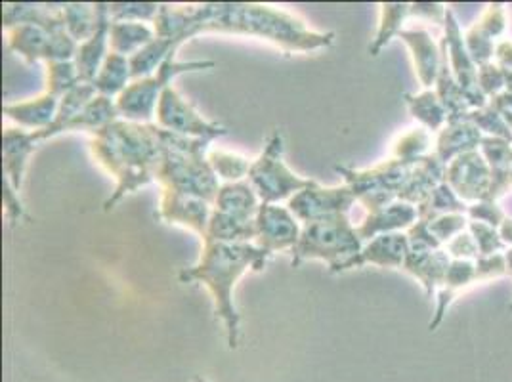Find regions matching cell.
<instances>
[{
  "label": "cell",
  "instance_id": "cell-41",
  "mask_svg": "<svg viewBox=\"0 0 512 382\" xmlns=\"http://www.w3.org/2000/svg\"><path fill=\"white\" fill-rule=\"evenodd\" d=\"M469 232L478 245L480 256L503 255L509 249L499 234V230L493 226L469 220Z\"/></svg>",
  "mask_w": 512,
  "mask_h": 382
},
{
  "label": "cell",
  "instance_id": "cell-54",
  "mask_svg": "<svg viewBox=\"0 0 512 382\" xmlns=\"http://www.w3.org/2000/svg\"><path fill=\"white\" fill-rule=\"evenodd\" d=\"M503 119L507 121V125H509L512 130V111H503Z\"/></svg>",
  "mask_w": 512,
  "mask_h": 382
},
{
  "label": "cell",
  "instance_id": "cell-34",
  "mask_svg": "<svg viewBox=\"0 0 512 382\" xmlns=\"http://www.w3.org/2000/svg\"><path fill=\"white\" fill-rule=\"evenodd\" d=\"M64 18L67 33L77 43H86L88 39H92L100 23L98 4H85V2L64 4Z\"/></svg>",
  "mask_w": 512,
  "mask_h": 382
},
{
  "label": "cell",
  "instance_id": "cell-56",
  "mask_svg": "<svg viewBox=\"0 0 512 382\" xmlns=\"http://www.w3.org/2000/svg\"><path fill=\"white\" fill-rule=\"evenodd\" d=\"M509 310H511V312H512V304H511V306H509Z\"/></svg>",
  "mask_w": 512,
  "mask_h": 382
},
{
  "label": "cell",
  "instance_id": "cell-6",
  "mask_svg": "<svg viewBox=\"0 0 512 382\" xmlns=\"http://www.w3.org/2000/svg\"><path fill=\"white\" fill-rule=\"evenodd\" d=\"M285 153V142L283 134L274 130L266 138V146L258 159L253 161L247 180L253 184L258 197L262 203L279 205L281 201H289L299 191L310 188L316 180L302 178L289 169L283 161Z\"/></svg>",
  "mask_w": 512,
  "mask_h": 382
},
{
  "label": "cell",
  "instance_id": "cell-11",
  "mask_svg": "<svg viewBox=\"0 0 512 382\" xmlns=\"http://www.w3.org/2000/svg\"><path fill=\"white\" fill-rule=\"evenodd\" d=\"M467 205L486 201L491 188V170L480 149L455 157L446 167V180Z\"/></svg>",
  "mask_w": 512,
  "mask_h": 382
},
{
  "label": "cell",
  "instance_id": "cell-19",
  "mask_svg": "<svg viewBox=\"0 0 512 382\" xmlns=\"http://www.w3.org/2000/svg\"><path fill=\"white\" fill-rule=\"evenodd\" d=\"M449 264H451V256L446 249L427 251V249L409 247L402 270H406L407 274L415 277L423 285L427 297L432 298V295L444 285Z\"/></svg>",
  "mask_w": 512,
  "mask_h": 382
},
{
  "label": "cell",
  "instance_id": "cell-13",
  "mask_svg": "<svg viewBox=\"0 0 512 382\" xmlns=\"http://www.w3.org/2000/svg\"><path fill=\"white\" fill-rule=\"evenodd\" d=\"M213 209V203H209L201 197H193L188 193L161 188L157 218L165 224L188 228L203 239L207 234Z\"/></svg>",
  "mask_w": 512,
  "mask_h": 382
},
{
  "label": "cell",
  "instance_id": "cell-27",
  "mask_svg": "<svg viewBox=\"0 0 512 382\" xmlns=\"http://www.w3.org/2000/svg\"><path fill=\"white\" fill-rule=\"evenodd\" d=\"M205 241H216V243H255L256 241V218L255 220H243L234 214L222 213L213 209L207 234L203 237Z\"/></svg>",
  "mask_w": 512,
  "mask_h": 382
},
{
  "label": "cell",
  "instance_id": "cell-18",
  "mask_svg": "<svg viewBox=\"0 0 512 382\" xmlns=\"http://www.w3.org/2000/svg\"><path fill=\"white\" fill-rule=\"evenodd\" d=\"M98 4V12H100V23L96 33L92 35V39H88L86 43L79 44L77 56H75V65L81 77V83H94L96 75L100 73L102 65L106 62L107 54L111 52L109 48V6L107 2H96Z\"/></svg>",
  "mask_w": 512,
  "mask_h": 382
},
{
  "label": "cell",
  "instance_id": "cell-48",
  "mask_svg": "<svg viewBox=\"0 0 512 382\" xmlns=\"http://www.w3.org/2000/svg\"><path fill=\"white\" fill-rule=\"evenodd\" d=\"M444 249L448 251V255L453 260H478L480 258L478 245H476L474 237L470 234L469 228L465 232L455 235Z\"/></svg>",
  "mask_w": 512,
  "mask_h": 382
},
{
  "label": "cell",
  "instance_id": "cell-28",
  "mask_svg": "<svg viewBox=\"0 0 512 382\" xmlns=\"http://www.w3.org/2000/svg\"><path fill=\"white\" fill-rule=\"evenodd\" d=\"M117 119H121L119 109H117V100L98 94L77 117H73L69 123H65L62 130H60V134H65V132H90V134H94V132L102 130L107 125H111Z\"/></svg>",
  "mask_w": 512,
  "mask_h": 382
},
{
  "label": "cell",
  "instance_id": "cell-40",
  "mask_svg": "<svg viewBox=\"0 0 512 382\" xmlns=\"http://www.w3.org/2000/svg\"><path fill=\"white\" fill-rule=\"evenodd\" d=\"M470 123H474L476 127L482 130L484 136H491V138H501L507 140L512 144V130L507 121L503 119V113L497 111L495 107L490 104L484 109H472L467 115Z\"/></svg>",
  "mask_w": 512,
  "mask_h": 382
},
{
  "label": "cell",
  "instance_id": "cell-14",
  "mask_svg": "<svg viewBox=\"0 0 512 382\" xmlns=\"http://www.w3.org/2000/svg\"><path fill=\"white\" fill-rule=\"evenodd\" d=\"M407 253H409V239L404 232L377 235L371 241L363 243V249L358 255L346 260L331 274H344V272L362 268L367 264H373L379 268H392V270L400 268L402 270Z\"/></svg>",
  "mask_w": 512,
  "mask_h": 382
},
{
  "label": "cell",
  "instance_id": "cell-15",
  "mask_svg": "<svg viewBox=\"0 0 512 382\" xmlns=\"http://www.w3.org/2000/svg\"><path fill=\"white\" fill-rule=\"evenodd\" d=\"M43 144L39 132H31L20 127H10L2 134V169L4 178L12 184L16 191L22 190L25 169L35 153V149Z\"/></svg>",
  "mask_w": 512,
  "mask_h": 382
},
{
  "label": "cell",
  "instance_id": "cell-50",
  "mask_svg": "<svg viewBox=\"0 0 512 382\" xmlns=\"http://www.w3.org/2000/svg\"><path fill=\"white\" fill-rule=\"evenodd\" d=\"M411 16L421 18L428 22L446 23L448 8L444 4H432V2H415L411 4Z\"/></svg>",
  "mask_w": 512,
  "mask_h": 382
},
{
  "label": "cell",
  "instance_id": "cell-24",
  "mask_svg": "<svg viewBox=\"0 0 512 382\" xmlns=\"http://www.w3.org/2000/svg\"><path fill=\"white\" fill-rule=\"evenodd\" d=\"M60 107V98L50 96L44 92L43 96L27 102H18V104H8L2 107V113L14 121L20 128L39 132L46 130L54 123Z\"/></svg>",
  "mask_w": 512,
  "mask_h": 382
},
{
  "label": "cell",
  "instance_id": "cell-21",
  "mask_svg": "<svg viewBox=\"0 0 512 382\" xmlns=\"http://www.w3.org/2000/svg\"><path fill=\"white\" fill-rule=\"evenodd\" d=\"M482 138V130L470 123L469 119L448 121V125L438 132L434 153L448 167L455 157L480 149Z\"/></svg>",
  "mask_w": 512,
  "mask_h": 382
},
{
  "label": "cell",
  "instance_id": "cell-53",
  "mask_svg": "<svg viewBox=\"0 0 512 382\" xmlns=\"http://www.w3.org/2000/svg\"><path fill=\"white\" fill-rule=\"evenodd\" d=\"M505 258H507V268H509V274L512 276V247L507 249V253H505Z\"/></svg>",
  "mask_w": 512,
  "mask_h": 382
},
{
  "label": "cell",
  "instance_id": "cell-51",
  "mask_svg": "<svg viewBox=\"0 0 512 382\" xmlns=\"http://www.w3.org/2000/svg\"><path fill=\"white\" fill-rule=\"evenodd\" d=\"M495 62L503 75H511L512 73V41L511 39H503L499 43L495 44V54H493Z\"/></svg>",
  "mask_w": 512,
  "mask_h": 382
},
{
  "label": "cell",
  "instance_id": "cell-32",
  "mask_svg": "<svg viewBox=\"0 0 512 382\" xmlns=\"http://www.w3.org/2000/svg\"><path fill=\"white\" fill-rule=\"evenodd\" d=\"M130 83H132L130 60L121 54L109 52L106 62L92 85L98 90V94L117 100Z\"/></svg>",
  "mask_w": 512,
  "mask_h": 382
},
{
  "label": "cell",
  "instance_id": "cell-37",
  "mask_svg": "<svg viewBox=\"0 0 512 382\" xmlns=\"http://www.w3.org/2000/svg\"><path fill=\"white\" fill-rule=\"evenodd\" d=\"M81 85L75 62H50L46 64V94L64 98L69 90Z\"/></svg>",
  "mask_w": 512,
  "mask_h": 382
},
{
  "label": "cell",
  "instance_id": "cell-22",
  "mask_svg": "<svg viewBox=\"0 0 512 382\" xmlns=\"http://www.w3.org/2000/svg\"><path fill=\"white\" fill-rule=\"evenodd\" d=\"M444 180H446V165L432 151L423 159H419V163L413 167V172L406 186L400 191L398 199L419 207Z\"/></svg>",
  "mask_w": 512,
  "mask_h": 382
},
{
  "label": "cell",
  "instance_id": "cell-43",
  "mask_svg": "<svg viewBox=\"0 0 512 382\" xmlns=\"http://www.w3.org/2000/svg\"><path fill=\"white\" fill-rule=\"evenodd\" d=\"M465 46H467L470 58H472L476 67L491 64L493 54H495V44L476 25H472L469 31L465 33Z\"/></svg>",
  "mask_w": 512,
  "mask_h": 382
},
{
  "label": "cell",
  "instance_id": "cell-44",
  "mask_svg": "<svg viewBox=\"0 0 512 382\" xmlns=\"http://www.w3.org/2000/svg\"><path fill=\"white\" fill-rule=\"evenodd\" d=\"M486 37H490L491 41L499 39L505 29H507V14L505 8L501 4H490L486 8V12L482 14V18L474 23Z\"/></svg>",
  "mask_w": 512,
  "mask_h": 382
},
{
  "label": "cell",
  "instance_id": "cell-25",
  "mask_svg": "<svg viewBox=\"0 0 512 382\" xmlns=\"http://www.w3.org/2000/svg\"><path fill=\"white\" fill-rule=\"evenodd\" d=\"M262 201L249 180L224 182L218 190L214 209L222 213L234 214L243 220H255Z\"/></svg>",
  "mask_w": 512,
  "mask_h": 382
},
{
  "label": "cell",
  "instance_id": "cell-45",
  "mask_svg": "<svg viewBox=\"0 0 512 382\" xmlns=\"http://www.w3.org/2000/svg\"><path fill=\"white\" fill-rule=\"evenodd\" d=\"M467 216L472 222H482L493 228H501V224L507 220V214L501 209L497 201H478L469 205Z\"/></svg>",
  "mask_w": 512,
  "mask_h": 382
},
{
  "label": "cell",
  "instance_id": "cell-29",
  "mask_svg": "<svg viewBox=\"0 0 512 382\" xmlns=\"http://www.w3.org/2000/svg\"><path fill=\"white\" fill-rule=\"evenodd\" d=\"M50 46V33L37 25H18L8 29V48L27 64L44 60Z\"/></svg>",
  "mask_w": 512,
  "mask_h": 382
},
{
  "label": "cell",
  "instance_id": "cell-7",
  "mask_svg": "<svg viewBox=\"0 0 512 382\" xmlns=\"http://www.w3.org/2000/svg\"><path fill=\"white\" fill-rule=\"evenodd\" d=\"M213 67L214 62L211 60L178 62L176 56H171L165 64L157 69V73H153L146 79L132 81L123 90V94L117 98V109H119L121 119L130 121V123L148 125L155 117L161 94L165 92L167 86H171L172 81L178 75L190 73V71H205V69H213Z\"/></svg>",
  "mask_w": 512,
  "mask_h": 382
},
{
  "label": "cell",
  "instance_id": "cell-23",
  "mask_svg": "<svg viewBox=\"0 0 512 382\" xmlns=\"http://www.w3.org/2000/svg\"><path fill=\"white\" fill-rule=\"evenodd\" d=\"M478 274H476V260H453L448 268V276L444 285L438 291V306H436V314L430 321L428 329L436 331L440 327V323L446 318L449 306L453 304V300L459 297L465 289H469L470 285H476Z\"/></svg>",
  "mask_w": 512,
  "mask_h": 382
},
{
  "label": "cell",
  "instance_id": "cell-20",
  "mask_svg": "<svg viewBox=\"0 0 512 382\" xmlns=\"http://www.w3.org/2000/svg\"><path fill=\"white\" fill-rule=\"evenodd\" d=\"M419 220V211L415 205L406 201H396L377 213H367L362 224L356 226L363 243L383 234L407 232Z\"/></svg>",
  "mask_w": 512,
  "mask_h": 382
},
{
  "label": "cell",
  "instance_id": "cell-26",
  "mask_svg": "<svg viewBox=\"0 0 512 382\" xmlns=\"http://www.w3.org/2000/svg\"><path fill=\"white\" fill-rule=\"evenodd\" d=\"M157 39L155 27L142 22H111L109 25V48L115 54L132 58L142 48Z\"/></svg>",
  "mask_w": 512,
  "mask_h": 382
},
{
  "label": "cell",
  "instance_id": "cell-5",
  "mask_svg": "<svg viewBox=\"0 0 512 382\" xmlns=\"http://www.w3.org/2000/svg\"><path fill=\"white\" fill-rule=\"evenodd\" d=\"M363 249L358 228L348 220V214H337L318 222L302 224L299 243L291 251L293 268L306 260H323L329 274Z\"/></svg>",
  "mask_w": 512,
  "mask_h": 382
},
{
  "label": "cell",
  "instance_id": "cell-17",
  "mask_svg": "<svg viewBox=\"0 0 512 382\" xmlns=\"http://www.w3.org/2000/svg\"><path fill=\"white\" fill-rule=\"evenodd\" d=\"M2 25L6 29L18 25H37L44 31H64V4H33V2H6L2 4Z\"/></svg>",
  "mask_w": 512,
  "mask_h": 382
},
{
  "label": "cell",
  "instance_id": "cell-33",
  "mask_svg": "<svg viewBox=\"0 0 512 382\" xmlns=\"http://www.w3.org/2000/svg\"><path fill=\"white\" fill-rule=\"evenodd\" d=\"M411 18V4L406 2H383L381 4V22L375 39L369 44V54L379 56L384 46L402 33V25Z\"/></svg>",
  "mask_w": 512,
  "mask_h": 382
},
{
  "label": "cell",
  "instance_id": "cell-42",
  "mask_svg": "<svg viewBox=\"0 0 512 382\" xmlns=\"http://www.w3.org/2000/svg\"><path fill=\"white\" fill-rule=\"evenodd\" d=\"M427 222L428 230L442 243V247H446L455 235H459L469 228V216L467 214H444V216L430 218Z\"/></svg>",
  "mask_w": 512,
  "mask_h": 382
},
{
  "label": "cell",
  "instance_id": "cell-3",
  "mask_svg": "<svg viewBox=\"0 0 512 382\" xmlns=\"http://www.w3.org/2000/svg\"><path fill=\"white\" fill-rule=\"evenodd\" d=\"M272 253L256 243H216L205 241L197 264L184 268L178 279L182 283L205 285L214 300V314L222 319L230 348L237 346L241 316L234 304L235 283L245 272L264 270Z\"/></svg>",
  "mask_w": 512,
  "mask_h": 382
},
{
  "label": "cell",
  "instance_id": "cell-2",
  "mask_svg": "<svg viewBox=\"0 0 512 382\" xmlns=\"http://www.w3.org/2000/svg\"><path fill=\"white\" fill-rule=\"evenodd\" d=\"M167 130L153 123H130L117 119L92 134L96 161L117 180L115 191L104 203V211L115 209L127 195L157 182L163 161Z\"/></svg>",
  "mask_w": 512,
  "mask_h": 382
},
{
  "label": "cell",
  "instance_id": "cell-49",
  "mask_svg": "<svg viewBox=\"0 0 512 382\" xmlns=\"http://www.w3.org/2000/svg\"><path fill=\"white\" fill-rule=\"evenodd\" d=\"M476 274H478L480 283L509 274L505 253L503 255L480 256L476 260Z\"/></svg>",
  "mask_w": 512,
  "mask_h": 382
},
{
  "label": "cell",
  "instance_id": "cell-30",
  "mask_svg": "<svg viewBox=\"0 0 512 382\" xmlns=\"http://www.w3.org/2000/svg\"><path fill=\"white\" fill-rule=\"evenodd\" d=\"M96 96H98V90L92 83H81L73 90H69L64 98H60V107H58V115H56L54 123L46 130H39V138L43 142L50 138H56L65 123H69L73 117H77Z\"/></svg>",
  "mask_w": 512,
  "mask_h": 382
},
{
  "label": "cell",
  "instance_id": "cell-39",
  "mask_svg": "<svg viewBox=\"0 0 512 382\" xmlns=\"http://www.w3.org/2000/svg\"><path fill=\"white\" fill-rule=\"evenodd\" d=\"M428 148H430V132L427 128H411L394 144V159H400L406 163H419V159L428 155Z\"/></svg>",
  "mask_w": 512,
  "mask_h": 382
},
{
  "label": "cell",
  "instance_id": "cell-38",
  "mask_svg": "<svg viewBox=\"0 0 512 382\" xmlns=\"http://www.w3.org/2000/svg\"><path fill=\"white\" fill-rule=\"evenodd\" d=\"M111 22H155L161 10L157 2H107Z\"/></svg>",
  "mask_w": 512,
  "mask_h": 382
},
{
  "label": "cell",
  "instance_id": "cell-47",
  "mask_svg": "<svg viewBox=\"0 0 512 382\" xmlns=\"http://www.w3.org/2000/svg\"><path fill=\"white\" fill-rule=\"evenodd\" d=\"M2 205H4L6 218L12 226H16L18 222H23V220L29 218L25 213L22 199H20V191L14 190L12 184L6 178H2Z\"/></svg>",
  "mask_w": 512,
  "mask_h": 382
},
{
  "label": "cell",
  "instance_id": "cell-46",
  "mask_svg": "<svg viewBox=\"0 0 512 382\" xmlns=\"http://www.w3.org/2000/svg\"><path fill=\"white\" fill-rule=\"evenodd\" d=\"M478 86L486 94V98L491 100L505 92V75L497 65L486 64L478 67Z\"/></svg>",
  "mask_w": 512,
  "mask_h": 382
},
{
  "label": "cell",
  "instance_id": "cell-55",
  "mask_svg": "<svg viewBox=\"0 0 512 382\" xmlns=\"http://www.w3.org/2000/svg\"><path fill=\"white\" fill-rule=\"evenodd\" d=\"M509 182H511V191H512V159H511V174H509Z\"/></svg>",
  "mask_w": 512,
  "mask_h": 382
},
{
  "label": "cell",
  "instance_id": "cell-52",
  "mask_svg": "<svg viewBox=\"0 0 512 382\" xmlns=\"http://www.w3.org/2000/svg\"><path fill=\"white\" fill-rule=\"evenodd\" d=\"M497 203L501 205V209L505 211L507 218H511L512 220V191H509L507 195H503V197H501Z\"/></svg>",
  "mask_w": 512,
  "mask_h": 382
},
{
  "label": "cell",
  "instance_id": "cell-4",
  "mask_svg": "<svg viewBox=\"0 0 512 382\" xmlns=\"http://www.w3.org/2000/svg\"><path fill=\"white\" fill-rule=\"evenodd\" d=\"M209 144L211 140L186 138L167 130L163 161L157 172L161 188L201 197L214 205L222 184L209 163Z\"/></svg>",
  "mask_w": 512,
  "mask_h": 382
},
{
  "label": "cell",
  "instance_id": "cell-9",
  "mask_svg": "<svg viewBox=\"0 0 512 382\" xmlns=\"http://www.w3.org/2000/svg\"><path fill=\"white\" fill-rule=\"evenodd\" d=\"M356 203L354 193L346 184L323 188L314 182L310 188L293 195L287 201V209L295 214L300 224H310L337 214H348Z\"/></svg>",
  "mask_w": 512,
  "mask_h": 382
},
{
  "label": "cell",
  "instance_id": "cell-16",
  "mask_svg": "<svg viewBox=\"0 0 512 382\" xmlns=\"http://www.w3.org/2000/svg\"><path fill=\"white\" fill-rule=\"evenodd\" d=\"M398 39H402L407 44V48L411 50L415 73H417L421 85L425 86V90H430L432 86L436 85L440 65H442L440 44L432 39L430 31L425 27L402 29Z\"/></svg>",
  "mask_w": 512,
  "mask_h": 382
},
{
  "label": "cell",
  "instance_id": "cell-8",
  "mask_svg": "<svg viewBox=\"0 0 512 382\" xmlns=\"http://www.w3.org/2000/svg\"><path fill=\"white\" fill-rule=\"evenodd\" d=\"M155 121H157L155 125L174 134H180L186 138L211 140V142L228 132L222 125L207 121L203 115H199L192 104L186 102L172 85L167 86L165 92L161 94V100L155 111Z\"/></svg>",
  "mask_w": 512,
  "mask_h": 382
},
{
  "label": "cell",
  "instance_id": "cell-10",
  "mask_svg": "<svg viewBox=\"0 0 512 382\" xmlns=\"http://www.w3.org/2000/svg\"><path fill=\"white\" fill-rule=\"evenodd\" d=\"M444 25H446V33H444L442 41L446 44L451 71H453L457 83L461 86L470 109H484L490 104V100L486 98V94L478 86V67L472 62L469 50L465 46V37L461 33V25H459L457 18L453 16V12L449 8Z\"/></svg>",
  "mask_w": 512,
  "mask_h": 382
},
{
  "label": "cell",
  "instance_id": "cell-1",
  "mask_svg": "<svg viewBox=\"0 0 512 382\" xmlns=\"http://www.w3.org/2000/svg\"><path fill=\"white\" fill-rule=\"evenodd\" d=\"M153 27L157 39L169 44L174 52L203 33L255 37L276 44L285 54L316 52L329 48L335 41V33L331 31H314L289 12L249 2L161 4Z\"/></svg>",
  "mask_w": 512,
  "mask_h": 382
},
{
  "label": "cell",
  "instance_id": "cell-12",
  "mask_svg": "<svg viewBox=\"0 0 512 382\" xmlns=\"http://www.w3.org/2000/svg\"><path fill=\"white\" fill-rule=\"evenodd\" d=\"M302 224L287 207L262 203L256 214V245L268 253L293 251L299 243Z\"/></svg>",
  "mask_w": 512,
  "mask_h": 382
},
{
  "label": "cell",
  "instance_id": "cell-31",
  "mask_svg": "<svg viewBox=\"0 0 512 382\" xmlns=\"http://www.w3.org/2000/svg\"><path fill=\"white\" fill-rule=\"evenodd\" d=\"M406 104L413 119L428 132H440L448 125V111L440 102L436 90H423L421 94H406Z\"/></svg>",
  "mask_w": 512,
  "mask_h": 382
},
{
  "label": "cell",
  "instance_id": "cell-35",
  "mask_svg": "<svg viewBox=\"0 0 512 382\" xmlns=\"http://www.w3.org/2000/svg\"><path fill=\"white\" fill-rule=\"evenodd\" d=\"M417 211H419V218L430 220L444 214H467L469 205L451 190L446 182H442L436 190L432 191L427 201L417 207Z\"/></svg>",
  "mask_w": 512,
  "mask_h": 382
},
{
  "label": "cell",
  "instance_id": "cell-36",
  "mask_svg": "<svg viewBox=\"0 0 512 382\" xmlns=\"http://www.w3.org/2000/svg\"><path fill=\"white\" fill-rule=\"evenodd\" d=\"M209 163L213 167L216 176L224 182H239L247 180L249 170L253 161H249L243 155H237L232 151H222V149H213L209 151Z\"/></svg>",
  "mask_w": 512,
  "mask_h": 382
}]
</instances>
